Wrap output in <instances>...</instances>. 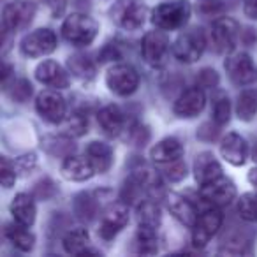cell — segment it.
<instances>
[{"label": "cell", "instance_id": "obj_1", "mask_svg": "<svg viewBox=\"0 0 257 257\" xmlns=\"http://www.w3.org/2000/svg\"><path fill=\"white\" fill-rule=\"evenodd\" d=\"M99 32V25L92 16L85 13H72L71 16L64 20L62 23V36L67 43L74 46H88L93 43Z\"/></svg>", "mask_w": 257, "mask_h": 257}, {"label": "cell", "instance_id": "obj_2", "mask_svg": "<svg viewBox=\"0 0 257 257\" xmlns=\"http://www.w3.org/2000/svg\"><path fill=\"white\" fill-rule=\"evenodd\" d=\"M190 13H192V8H190V2H187V0L162 2L152 13V22L161 30H178L187 25Z\"/></svg>", "mask_w": 257, "mask_h": 257}, {"label": "cell", "instance_id": "obj_3", "mask_svg": "<svg viewBox=\"0 0 257 257\" xmlns=\"http://www.w3.org/2000/svg\"><path fill=\"white\" fill-rule=\"evenodd\" d=\"M206 48L204 34L199 29H189L182 32L173 43V57L182 64H194L201 58Z\"/></svg>", "mask_w": 257, "mask_h": 257}, {"label": "cell", "instance_id": "obj_4", "mask_svg": "<svg viewBox=\"0 0 257 257\" xmlns=\"http://www.w3.org/2000/svg\"><path fill=\"white\" fill-rule=\"evenodd\" d=\"M106 85L114 95L127 97L140 86V72L128 64H114L106 74Z\"/></svg>", "mask_w": 257, "mask_h": 257}, {"label": "cell", "instance_id": "obj_5", "mask_svg": "<svg viewBox=\"0 0 257 257\" xmlns=\"http://www.w3.org/2000/svg\"><path fill=\"white\" fill-rule=\"evenodd\" d=\"M229 78L239 86H248L257 81V64L245 51H232L224 64Z\"/></svg>", "mask_w": 257, "mask_h": 257}, {"label": "cell", "instance_id": "obj_6", "mask_svg": "<svg viewBox=\"0 0 257 257\" xmlns=\"http://www.w3.org/2000/svg\"><path fill=\"white\" fill-rule=\"evenodd\" d=\"M224 222V215H222L220 208L210 206L206 211L197 217L196 224L192 227V245L196 248H203L210 243V239L218 232Z\"/></svg>", "mask_w": 257, "mask_h": 257}, {"label": "cell", "instance_id": "obj_7", "mask_svg": "<svg viewBox=\"0 0 257 257\" xmlns=\"http://www.w3.org/2000/svg\"><path fill=\"white\" fill-rule=\"evenodd\" d=\"M199 196L204 203L215 208L229 206L236 199V185L224 175L206 185L199 187Z\"/></svg>", "mask_w": 257, "mask_h": 257}, {"label": "cell", "instance_id": "obj_8", "mask_svg": "<svg viewBox=\"0 0 257 257\" xmlns=\"http://www.w3.org/2000/svg\"><path fill=\"white\" fill-rule=\"evenodd\" d=\"M22 53L30 58L46 57L57 50V36L50 29H37L22 39Z\"/></svg>", "mask_w": 257, "mask_h": 257}, {"label": "cell", "instance_id": "obj_9", "mask_svg": "<svg viewBox=\"0 0 257 257\" xmlns=\"http://www.w3.org/2000/svg\"><path fill=\"white\" fill-rule=\"evenodd\" d=\"M36 109L43 120L48 123H60L67 113L65 99L58 93V90H43L36 99Z\"/></svg>", "mask_w": 257, "mask_h": 257}, {"label": "cell", "instance_id": "obj_10", "mask_svg": "<svg viewBox=\"0 0 257 257\" xmlns=\"http://www.w3.org/2000/svg\"><path fill=\"white\" fill-rule=\"evenodd\" d=\"M113 20L125 30H138L147 20V8L138 0H120L111 11Z\"/></svg>", "mask_w": 257, "mask_h": 257}, {"label": "cell", "instance_id": "obj_11", "mask_svg": "<svg viewBox=\"0 0 257 257\" xmlns=\"http://www.w3.org/2000/svg\"><path fill=\"white\" fill-rule=\"evenodd\" d=\"M141 53L148 65L161 67L169 53V39L161 29L152 30L141 41Z\"/></svg>", "mask_w": 257, "mask_h": 257}, {"label": "cell", "instance_id": "obj_12", "mask_svg": "<svg viewBox=\"0 0 257 257\" xmlns=\"http://www.w3.org/2000/svg\"><path fill=\"white\" fill-rule=\"evenodd\" d=\"M34 16H36V8L29 0H15L11 4H8L2 11V23L6 29L11 32H18L23 30L32 23Z\"/></svg>", "mask_w": 257, "mask_h": 257}, {"label": "cell", "instance_id": "obj_13", "mask_svg": "<svg viewBox=\"0 0 257 257\" xmlns=\"http://www.w3.org/2000/svg\"><path fill=\"white\" fill-rule=\"evenodd\" d=\"M239 39V25L232 18H218L211 27V41L218 53H231Z\"/></svg>", "mask_w": 257, "mask_h": 257}, {"label": "cell", "instance_id": "obj_14", "mask_svg": "<svg viewBox=\"0 0 257 257\" xmlns=\"http://www.w3.org/2000/svg\"><path fill=\"white\" fill-rule=\"evenodd\" d=\"M127 222H128V204H125L123 201L111 203L104 210L102 218H100L99 234L104 239H113L127 225Z\"/></svg>", "mask_w": 257, "mask_h": 257}, {"label": "cell", "instance_id": "obj_15", "mask_svg": "<svg viewBox=\"0 0 257 257\" xmlns=\"http://www.w3.org/2000/svg\"><path fill=\"white\" fill-rule=\"evenodd\" d=\"M204 104H206V95H204L203 88L192 86V88L182 92V95L175 100L173 111L180 118H196L204 109Z\"/></svg>", "mask_w": 257, "mask_h": 257}, {"label": "cell", "instance_id": "obj_16", "mask_svg": "<svg viewBox=\"0 0 257 257\" xmlns=\"http://www.w3.org/2000/svg\"><path fill=\"white\" fill-rule=\"evenodd\" d=\"M36 79L55 90L67 88L71 79L65 69L55 60H44L36 67Z\"/></svg>", "mask_w": 257, "mask_h": 257}, {"label": "cell", "instance_id": "obj_17", "mask_svg": "<svg viewBox=\"0 0 257 257\" xmlns=\"http://www.w3.org/2000/svg\"><path fill=\"white\" fill-rule=\"evenodd\" d=\"M62 176L69 182H86L93 176V168L90 164V161L81 155H67L64 157V162L60 166Z\"/></svg>", "mask_w": 257, "mask_h": 257}, {"label": "cell", "instance_id": "obj_18", "mask_svg": "<svg viewBox=\"0 0 257 257\" xmlns=\"http://www.w3.org/2000/svg\"><path fill=\"white\" fill-rule=\"evenodd\" d=\"M220 154L229 164L232 166H243L248 155V145L239 134L229 133L220 143Z\"/></svg>", "mask_w": 257, "mask_h": 257}, {"label": "cell", "instance_id": "obj_19", "mask_svg": "<svg viewBox=\"0 0 257 257\" xmlns=\"http://www.w3.org/2000/svg\"><path fill=\"white\" fill-rule=\"evenodd\" d=\"M168 208H169V211H171L173 217H175L176 220L182 222L183 225H187V227H194L197 217H199L196 206H194L187 197H183L182 194H169Z\"/></svg>", "mask_w": 257, "mask_h": 257}, {"label": "cell", "instance_id": "obj_20", "mask_svg": "<svg viewBox=\"0 0 257 257\" xmlns=\"http://www.w3.org/2000/svg\"><path fill=\"white\" fill-rule=\"evenodd\" d=\"M194 175H196V182L201 185L213 182V180L222 176V166L218 164V161L213 157V154L204 152V154L197 155L196 164H194Z\"/></svg>", "mask_w": 257, "mask_h": 257}, {"label": "cell", "instance_id": "obj_21", "mask_svg": "<svg viewBox=\"0 0 257 257\" xmlns=\"http://www.w3.org/2000/svg\"><path fill=\"white\" fill-rule=\"evenodd\" d=\"M11 215L15 218V222L25 225V227H32L36 222V201L30 194H18L11 203Z\"/></svg>", "mask_w": 257, "mask_h": 257}, {"label": "cell", "instance_id": "obj_22", "mask_svg": "<svg viewBox=\"0 0 257 257\" xmlns=\"http://www.w3.org/2000/svg\"><path fill=\"white\" fill-rule=\"evenodd\" d=\"M86 159L92 164L95 173H107L109 168L113 166V148L109 145L102 143V141H92L86 147Z\"/></svg>", "mask_w": 257, "mask_h": 257}, {"label": "cell", "instance_id": "obj_23", "mask_svg": "<svg viewBox=\"0 0 257 257\" xmlns=\"http://www.w3.org/2000/svg\"><path fill=\"white\" fill-rule=\"evenodd\" d=\"M183 157V147L175 138H166L159 141L150 152V159L159 166H166L169 162H175Z\"/></svg>", "mask_w": 257, "mask_h": 257}, {"label": "cell", "instance_id": "obj_24", "mask_svg": "<svg viewBox=\"0 0 257 257\" xmlns=\"http://www.w3.org/2000/svg\"><path fill=\"white\" fill-rule=\"evenodd\" d=\"M97 120H99V125L107 136L114 138L120 136L121 131L125 128V114L123 111L118 106H104L102 109L97 114Z\"/></svg>", "mask_w": 257, "mask_h": 257}, {"label": "cell", "instance_id": "obj_25", "mask_svg": "<svg viewBox=\"0 0 257 257\" xmlns=\"http://www.w3.org/2000/svg\"><path fill=\"white\" fill-rule=\"evenodd\" d=\"M138 225L157 229L161 224V206L154 199H141L136 206Z\"/></svg>", "mask_w": 257, "mask_h": 257}, {"label": "cell", "instance_id": "obj_26", "mask_svg": "<svg viewBox=\"0 0 257 257\" xmlns=\"http://www.w3.org/2000/svg\"><path fill=\"white\" fill-rule=\"evenodd\" d=\"M6 236H8L9 241L18 250H22V252H30V250L34 248V243H36V236L29 231V227L18 224V222L8 225Z\"/></svg>", "mask_w": 257, "mask_h": 257}, {"label": "cell", "instance_id": "obj_27", "mask_svg": "<svg viewBox=\"0 0 257 257\" xmlns=\"http://www.w3.org/2000/svg\"><path fill=\"white\" fill-rule=\"evenodd\" d=\"M88 241H90L88 231H86L85 227H76V229L67 231V234H65L64 239H62V245H64V248L67 253L79 255V253L88 246Z\"/></svg>", "mask_w": 257, "mask_h": 257}, {"label": "cell", "instance_id": "obj_28", "mask_svg": "<svg viewBox=\"0 0 257 257\" xmlns=\"http://www.w3.org/2000/svg\"><path fill=\"white\" fill-rule=\"evenodd\" d=\"M236 114L239 120L250 121L257 114V90L246 88L239 93L238 104H236Z\"/></svg>", "mask_w": 257, "mask_h": 257}, {"label": "cell", "instance_id": "obj_29", "mask_svg": "<svg viewBox=\"0 0 257 257\" xmlns=\"http://www.w3.org/2000/svg\"><path fill=\"white\" fill-rule=\"evenodd\" d=\"M134 246H136V252L143 253V255L157 253V229L140 225L136 239H134Z\"/></svg>", "mask_w": 257, "mask_h": 257}, {"label": "cell", "instance_id": "obj_30", "mask_svg": "<svg viewBox=\"0 0 257 257\" xmlns=\"http://www.w3.org/2000/svg\"><path fill=\"white\" fill-rule=\"evenodd\" d=\"M74 213L79 220L83 222H92L93 218L99 213V208H97V201L93 199L90 194L81 192L74 197Z\"/></svg>", "mask_w": 257, "mask_h": 257}, {"label": "cell", "instance_id": "obj_31", "mask_svg": "<svg viewBox=\"0 0 257 257\" xmlns=\"http://www.w3.org/2000/svg\"><path fill=\"white\" fill-rule=\"evenodd\" d=\"M67 65H69V71L79 79H92L95 76V64L86 55L81 53L72 55V57H69Z\"/></svg>", "mask_w": 257, "mask_h": 257}, {"label": "cell", "instance_id": "obj_32", "mask_svg": "<svg viewBox=\"0 0 257 257\" xmlns=\"http://www.w3.org/2000/svg\"><path fill=\"white\" fill-rule=\"evenodd\" d=\"M238 213L243 220L257 222V192L243 194L238 199Z\"/></svg>", "mask_w": 257, "mask_h": 257}, {"label": "cell", "instance_id": "obj_33", "mask_svg": "<svg viewBox=\"0 0 257 257\" xmlns=\"http://www.w3.org/2000/svg\"><path fill=\"white\" fill-rule=\"evenodd\" d=\"M43 148H46L55 157H67L74 152V145L67 138H46L43 140Z\"/></svg>", "mask_w": 257, "mask_h": 257}, {"label": "cell", "instance_id": "obj_34", "mask_svg": "<svg viewBox=\"0 0 257 257\" xmlns=\"http://www.w3.org/2000/svg\"><path fill=\"white\" fill-rule=\"evenodd\" d=\"M211 116H213V121L217 127H222V125H225L229 121V118H231V102H229V99L225 95H220L215 99Z\"/></svg>", "mask_w": 257, "mask_h": 257}, {"label": "cell", "instance_id": "obj_35", "mask_svg": "<svg viewBox=\"0 0 257 257\" xmlns=\"http://www.w3.org/2000/svg\"><path fill=\"white\" fill-rule=\"evenodd\" d=\"M9 97L16 102H27L32 97V85L27 79L20 78L9 86Z\"/></svg>", "mask_w": 257, "mask_h": 257}, {"label": "cell", "instance_id": "obj_36", "mask_svg": "<svg viewBox=\"0 0 257 257\" xmlns=\"http://www.w3.org/2000/svg\"><path fill=\"white\" fill-rule=\"evenodd\" d=\"M67 131L72 136H83L88 131V118L85 116V113L81 111L72 113V116L67 121Z\"/></svg>", "mask_w": 257, "mask_h": 257}, {"label": "cell", "instance_id": "obj_37", "mask_svg": "<svg viewBox=\"0 0 257 257\" xmlns=\"http://www.w3.org/2000/svg\"><path fill=\"white\" fill-rule=\"evenodd\" d=\"M16 182V169L15 164L8 161L6 157H0V185L9 189Z\"/></svg>", "mask_w": 257, "mask_h": 257}, {"label": "cell", "instance_id": "obj_38", "mask_svg": "<svg viewBox=\"0 0 257 257\" xmlns=\"http://www.w3.org/2000/svg\"><path fill=\"white\" fill-rule=\"evenodd\" d=\"M197 13L203 16H218L224 13V2L222 0H197Z\"/></svg>", "mask_w": 257, "mask_h": 257}, {"label": "cell", "instance_id": "obj_39", "mask_svg": "<svg viewBox=\"0 0 257 257\" xmlns=\"http://www.w3.org/2000/svg\"><path fill=\"white\" fill-rule=\"evenodd\" d=\"M166 176H168L171 182H182V180L187 176L185 162H183L182 159H178V161L166 164Z\"/></svg>", "mask_w": 257, "mask_h": 257}, {"label": "cell", "instance_id": "obj_40", "mask_svg": "<svg viewBox=\"0 0 257 257\" xmlns=\"http://www.w3.org/2000/svg\"><path fill=\"white\" fill-rule=\"evenodd\" d=\"M218 85V74L215 69L204 67L197 72V86L201 88H213Z\"/></svg>", "mask_w": 257, "mask_h": 257}, {"label": "cell", "instance_id": "obj_41", "mask_svg": "<svg viewBox=\"0 0 257 257\" xmlns=\"http://www.w3.org/2000/svg\"><path fill=\"white\" fill-rule=\"evenodd\" d=\"M128 140L133 141L136 147H145V143L150 140L148 127H145V125H141V123L133 125V127L128 128Z\"/></svg>", "mask_w": 257, "mask_h": 257}, {"label": "cell", "instance_id": "obj_42", "mask_svg": "<svg viewBox=\"0 0 257 257\" xmlns=\"http://www.w3.org/2000/svg\"><path fill=\"white\" fill-rule=\"evenodd\" d=\"M34 194H36L39 199H50L57 194V187L55 183L51 182L50 178H44L41 180L39 183H36V189H34Z\"/></svg>", "mask_w": 257, "mask_h": 257}, {"label": "cell", "instance_id": "obj_43", "mask_svg": "<svg viewBox=\"0 0 257 257\" xmlns=\"http://www.w3.org/2000/svg\"><path fill=\"white\" fill-rule=\"evenodd\" d=\"M36 154H27V155H23V157H20L18 161H16V164H15V169L18 171V169H22V171H25V173H29L30 169L36 166Z\"/></svg>", "mask_w": 257, "mask_h": 257}, {"label": "cell", "instance_id": "obj_44", "mask_svg": "<svg viewBox=\"0 0 257 257\" xmlns=\"http://www.w3.org/2000/svg\"><path fill=\"white\" fill-rule=\"evenodd\" d=\"M109 60H120V53L114 44H107L99 53V62H109Z\"/></svg>", "mask_w": 257, "mask_h": 257}, {"label": "cell", "instance_id": "obj_45", "mask_svg": "<svg viewBox=\"0 0 257 257\" xmlns=\"http://www.w3.org/2000/svg\"><path fill=\"white\" fill-rule=\"evenodd\" d=\"M243 11H245L246 18L255 20V22H257V0H246Z\"/></svg>", "mask_w": 257, "mask_h": 257}, {"label": "cell", "instance_id": "obj_46", "mask_svg": "<svg viewBox=\"0 0 257 257\" xmlns=\"http://www.w3.org/2000/svg\"><path fill=\"white\" fill-rule=\"evenodd\" d=\"M13 74V65L8 62L0 60V83H6Z\"/></svg>", "mask_w": 257, "mask_h": 257}, {"label": "cell", "instance_id": "obj_47", "mask_svg": "<svg viewBox=\"0 0 257 257\" xmlns=\"http://www.w3.org/2000/svg\"><path fill=\"white\" fill-rule=\"evenodd\" d=\"M69 0H53V15L58 16L64 13V9L67 8Z\"/></svg>", "mask_w": 257, "mask_h": 257}, {"label": "cell", "instance_id": "obj_48", "mask_svg": "<svg viewBox=\"0 0 257 257\" xmlns=\"http://www.w3.org/2000/svg\"><path fill=\"white\" fill-rule=\"evenodd\" d=\"M248 182L252 183V185L257 189V168H255V169H252V171L248 173Z\"/></svg>", "mask_w": 257, "mask_h": 257}, {"label": "cell", "instance_id": "obj_49", "mask_svg": "<svg viewBox=\"0 0 257 257\" xmlns=\"http://www.w3.org/2000/svg\"><path fill=\"white\" fill-rule=\"evenodd\" d=\"M6 30L8 29H6V25L2 23V25H0V48H2V44L6 43Z\"/></svg>", "mask_w": 257, "mask_h": 257}, {"label": "cell", "instance_id": "obj_50", "mask_svg": "<svg viewBox=\"0 0 257 257\" xmlns=\"http://www.w3.org/2000/svg\"><path fill=\"white\" fill-rule=\"evenodd\" d=\"M253 161H257V145H255V148H253Z\"/></svg>", "mask_w": 257, "mask_h": 257}, {"label": "cell", "instance_id": "obj_51", "mask_svg": "<svg viewBox=\"0 0 257 257\" xmlns=\"http://www.w3.org/2000/svg\"><path fill=\"white\" fill-rule=\"evenodd\" d=\"M0 4H2V0H0Z\"/></svg>", "mask_w": 257, "mask_h": 257}]
</instances>
